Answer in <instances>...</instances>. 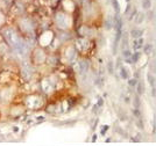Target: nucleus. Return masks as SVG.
<instances>
[{
  "mask_svg": "<svg viewBox=\"0 0 156 146\" xmlns=\"http://www.w3.org/2000/svg\"><path fill=\"white\" fill-rule=\"evenodd\" d=\"M6 38L7 41H8V43L14 46V48H19L20 44H19V37H18V35H16V32H14L13 29H7L6 30Z\"/></svg>",
  "mask_w": 156,
  "mask_h": 146,
  "instance_id": "obj_1",
  "label": "nucleus"
},
{
  "mask_svg": "<svg viewBox=\"0 0 156 146\" xmlns=\"http://www.w3.org/2000/svg\"><path fill=\"white\" fill-rule=\"evenodd\" d=\"M141 34H142L141 30H132V35H133L134 37H140Z\"/></svg>",
  "mask_w": 156,
  "mask_h": 146,
  "instance_id": "obj_4",
  "label": "nucleus"
},
{
  "mask_svg": "<svg viewBox=\"0 0 156 146\" xmlns=\"http://www.w3.org/2000/svg\"><path fill=\"white\" fill-rule=\"evenodd\" d=\"M143 18H144V16H143L142 13L136 14V20H135V21H136V23H141V22L143 21Z\"/></svg>",
  "mask_w": 156,
  "mask_h": 146,
  "instance_id": "obj_3",
  "label": "nucleus"
},
{
  "mask_svg": "<svg viewBox=\"0 0 156 146\" xmlns=\"http://www.w3.org/2000/svg\"><path fill=\"white\" fill-rule=\"evenodd\" d=\"M142 7L144 8V9H149L150 0H142Z\"/></svg>",
  "mask_w": 156,
  "mask_h": 146,
  "instance_id": "obj_2",
  "label": "nucleus"
}]
</instances>
